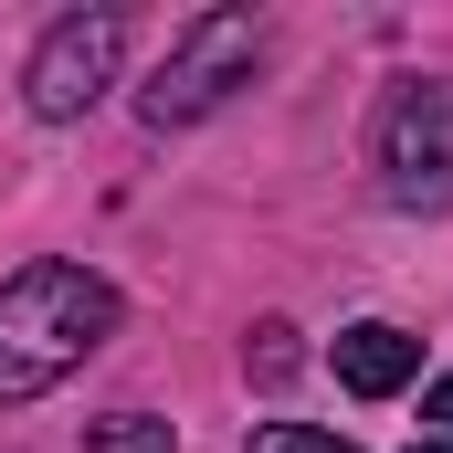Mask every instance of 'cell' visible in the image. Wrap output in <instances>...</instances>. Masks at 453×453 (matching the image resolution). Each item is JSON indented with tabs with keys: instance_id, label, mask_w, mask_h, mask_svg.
<instances>
[{
	"instance_id": "3",
	"label": "cell",
	"mask_w": 453,
	"mask_h": 453,
	"mask_svg": "<svg viewBox=\"0 0 453 453\" xmlns=\"http://www.w3.org/2000/svg\"><path fill=\"white\" fill-rule=\"evenodd\" d=\"M380 190L401 211H443L453 201V85H401L380 106Z\"/></svg>"
},
{
	"instance_id": "5",
	"label": "cell",
	"mask_w": 453,
	"mask_h": 453,
	"mask_svg": "<svg viewBox=\"0 0 453 453\" xmlns=\"http://www.w3.org/2000/svg\"><path fill=\"white\" fill-rule=\"evenodd\" d=\"M411 369H422V338H401V327H348L338 338V380L358 390V401H390V390H411Z\"/></svg>"
},
{
	"instance_id": "7",
	"label": "cell",
	"mask_w": 453,
	"mask_h": 453,
	"mask_svg": "<svg viewBox=\"0 0 453 453\" xmlns=\"http://www.w3.org/2000/svg\"><path fill=\"white\" fill-rule=\"evenodd\" d=\"M85 453H169V422H158V411H106Z\"/></svg>"
},
{
	"instance_id": "6",
	"label": "cell",
	"mask_w": 453,
	"mask_h": 453,
	"mask_svg": "<svg viewBox=\"0 0 453 453\" xmlns=\"http://www.w3.org/2000/svg\"><path fill=\"white\" fill-rule=\"evenodd\" d=\"M296 358H306V348H296V327H285V317H264V327L242 338V369H253L264 390H285V380H296Z\"/></svg>"
},
{
	"instance_id": "4",
	"label": "cell",
	"mask_w": 453,
	"mask_h": 453,
	"mask_svg": "<svg viewBox=\"0 0 453 453\" xmlns=\"http://www.w3.org/2000/svg\"><path fill=\"white\" fill-rule=\"evenodd\" d=\"M116 53H127V11H64V21L32 42V74H21L32 116H53V127L85 116L116 85Z\"/></svg>"
},
{
	"instance_id": "8",
	"label": "cell",
	"mask_w": 453,
	"mask_h": 453,
	"mask_svg": "<svg viewBox=\"0 0 453 453\" xmlns=\"http://www.w3.org/2000/svg\"><path fill=\"white\" fill-rule=\"evenodd\" d=\"M253 453H358V443L317 433V422H264V433H253Z\"/></svg>"
},
{
	"instance_id": "10",
	"label": "cell",
	"mask_w": 453,
	"mask_h": 453,
	"mask_svg": "<svg viewBox=\"0 0 453 453\" xmlns=\"http://www.w3.org/2000/svg\"><path fill=\"white\" fill-rule=\"evenodd\" d=\"M411 453H453V433H443V443H411Z\"/></svg>"
},
{
	"instance_id": "2",
	"label": "cell",
	"mask_w": 453,
	"mask_h": 453,
	"mask_svg": "<svg viewBox=\"0 0 453 453\" xmlns=\"http://www.w3.org/2000/svg\"><path fill=\"white\" fill-rule=\"evenodd\" d=\"M253 53H264V21L253 11H201L180 42H169V64L148 74V96L137 116L169 137V127H201L211 106H232V85H253Z\"/></svg>"
},
{
	"instance_id": "1",
	"label": "cell",
	"mask_w": 453,
	"mask_h": 453,
	"mask_svg": "<svg viewBox=\"0 0 453 453\" xmlns=\"http://www.w3.org/2000/svg\"><path fill=\"white\" fill-rule=\"evenodd\" d=\"M116 338V285L85 264H21L0 285V411L42 401Z\"/></svg>"
},
{
	"instance_id": "9",
	"label": "cell",
	"mask_w": 453,
	"mask_h": 453,
	"mask_svg": "<svg viewBox=\"0 0 453 453\" xmlns=\"http://www.w3.org/2000/svg\"><path fill=\"white\" fill-rule=\"evenodd\" d=\"M422 411H433V422H453V369L433 380V390H422Z\"/></svg>"
}]
</instances>
